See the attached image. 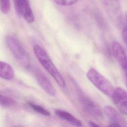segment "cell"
<instances>
[{
	"label": "cell",
	"instance_id": "1",
	"mask_svg": "<svg viewBox=\"0 0 127 127\" xmlns=\"http://www.w3.org/2000/svg\"><path fill=\"white\" fill-rule=\"evenodd\" d=\"M33 52L42 66L53 77L57 84L61 87L64 88L66 83L64 78L49 57L46 52L40 46L35 45L33 47Z\"/></svg>",
	"mask_w": 127,
	"mask_h": 127
},
{
	"label": "cell",
	"instance_id": "2",
	"mask_svg": "<svg viewBox=\"0 0 127 127\" xmlns=\"http://www.w3.org/2000/svg\"><path fill=\"white\" fill-rule=\"evenodd\" d=\"M5 42L16 61L22 67L28 68L30 65V60L28 53L16 37L13 35L6 36Z\"/></svg>",
	"mask_w": 127,
	"mask_h": 127
},
{
	"label": "cell",
	"instance_id": "3",
	"mask_svg": "<svg viewBox=\"0 0 127 127\" xmlns=\"http://www.w3.org/2000/svg\"><path fill=\"white\" fill-rule=\"evenodd\" d=\"M88 80L101 92L111 97L115 89L111 82L94 68H90L86 73Z\"/></svg>",
	"mask_w": 127,
	"mask_h": 127
},
{
	"label": "cell",
	"instance_id": "4",
	"mask_svg": "<svg viewBox=\"0 0 127 127\" xmlns=\"http://www.w3.org/2000/svg\"><path fill=\"white\" fill-rule=\"evenodd\" d=\"M78 100L81 107L86 114L95 118L102 117V110L94 101L82 94H79Z\"/></svg>",
	"mask_w": 127,
	"mask_h": 127
},
{
	"label": "cell",
	"instance_id": "5",
	"mask_svg": "<svg viewBox=\"0 0 127 127\" xmlns=\"http://www.w3.org/2000/svg\"><path fill=\"white\" fill-rule=\"evenodd\" d=\"M15 11L17 14L26 22L32 23L35 19L34 13L29 0H13Z\"/></svg>",
	"mask_w": 127,
	"mask_h": 127
},
{
	"label": "cell",
	"instance_id": "6",
	"mask_svg": "<svg viewBox=\"0 0 127 127\" xmlns=\"http://www.w3.org/2000/svg\"><path fill=\"white\" fill-rule=\"evenodd\" d=\"M111 97L120 113L127 116V91L122 87H117L115 88Z\"/></svg>",
	"mask_w": 127,
	"mask_h": 127
},
{
	"label": "cell",
	"instance_id": "7",
	"mask_svg": "<svg viewBox=\"0 0 127 127\" xmlns=\"http://www.w3.org/2000/svg\"><path fill=\"white\" fill-rule=\"evenodd\" d=\"M32 71L41 88L50 96H55L56 95V90L50 81L44 73L37 68H33Z\"/></svg>",
	"mask_w": 127,
	"mask_h": 127
},
{
	"label": "cell",
	"instance_id": "8",
	"mask_svg": "<svg viewBox=\"0 0 127 127\" xmlns=\"http://www.w3.org/2000/svg\"><path fill=\"white\" fill-rule=\"evenodd\" d=\"M105 114L110 120L111 123L110 126L126 127L127 122L123 116L113 107L107 105L104 108Z\"/></svg>",
	"mask_w": 127,
	"mask_h": 127
},
{
	"label": "cell",
	"instance_id": "9",
	"mask_svg": "<svg viewBox=\"0 0 127 127\" xmlns=\"http://www.w3.org/2000/svg\"><path fill=\"white\" fill-rule=\"evenodd\" d=\"M112 50L113 55L124 72L127 71V55L119 42L115 41L112 43Z\"/></svg>",
	"mask_w": 127,
	"mask_h": 127
},
{
	"label": "cell",
	"instance_id": "10",
	"mask_svg": "<svg viewBox=\"0 0 127 127\" xmlns=\"http://www.w3.org/2000/svg\"><path fill=\"white\" fill-rule=\"evenodd\" d=\"M101 3L109 14L112 16H118L120 11L119 0H100Z\"/></svg>",
	"mask_w": 127,
	"mask_h": 127
},
{
	"label": "cell",
	"instance_id": "11",
	"mask_svg": "<svg viewBox=\"0 0 127 127\" xmlns=\"http://www.w3.org/2000/svg\"><path fill=\"white\" fill-rule=\"evenodd\" d=\"M55 113L60 119L68 122L70 124L77 127H81V122L69 113L60 109H56L55 110Z\"/></svg>",
	"mask_w": 127,
	"mask_h": 127
},
{
	"label": "cell",
	"instance_id": "12",
	"mask_svg": "<svg viewBox=\"0 0 127 127\" xmlns=\"http://www.w3.org/2000/svg\"><path fill=\"white\" fill-rule=\"evenodd\" d=\"M15 73L12 67L8 63L0 62V76L5 80H11L14 77Z\"/></svg>",
	"mask_w": 127,
	"mask_h": 127
},
{
	"label": "cell",
	"instance_id": "13",
	"mask_svg": "<svg viewBox=\"0 0 127 127\" xmlns=\"http://www.w3.org/2000/svg\"><path fill=\"white\" fill-rule=\"evenodd\" d=\"M0 104L3 107L10 108L15 106L17 103L13 99L1 94L0 95Z\"/></svg>",
	"mask_w": 127,
	"mask_h": 127
},
{
	"label": "cell",
	"instance_id": "14",
	"mask_svg": "<svg viewBox=\"0 0 127 127\" xmlns=\"http://www.w3.org/2000/svg\"><path fill=\"white\" fill-rule=\"evenodd\" d=\"M28 104L31 109L39 114L45 116H50L51 115L50 113L48 111L40 105L35 104L32 102H28Z\"/></svg>",
	"mask_w": 127,
	"mask_h": 127
},
{
	"label": "cell",
	"instance_id": "15",
	"mask_svg": "<svg viewBox=\"0 0 127 127\" xmlns=\"http://www.w3.org/2000/svg\"><path fill=\"white\" fill-rule=\"evenodd\" d=\"M10 8V0H0V9L2 13L7 14Z\"/></svg>",
	"mask_w": 127,
	"mask_h": 127
},
{
	"label": "cell",
	"instance_id": "16",
	"mask_svg": "<svg viewBox=\"0 0 127 127\" xmlns=\"http://www.w3.org/2000/svg\"><path fill=\"white\" fill-rule=\"evenodd\" d=\"M56 3L63 6H67L75 3L78 0H53Z\"/></svg>",
	"mask_w": 127,
	"mask_h": 127
},
{
	"label": "cell",
	"instance_id": "17",
	"mask_svg": "<svg viewBox=\"0 0 127 127\" xmlns=\"http://www.w3.org/2000/svg\"><path fill=\"white\" fill-rule=\"evenodd\" d=\"M122 37L124 42L127 45V28H125L122 31Z\"/></svg>",
	"mask_w": 127,
	"mask_h": 127
},
{
	"label": "cell",
	"instance_id": "18",
	"mask_svg": "<svg viewBox=\"0 0 127 127\" xmlns=\"http://www.w3.org/2000/svg\"><path fill=\"white\" fill-rule=\"evenodd\" d=\"M88 124H89V126L90 127H98V126H99L98 125L96 124L95 123L92 122V121H90L89 122Z\"/></svg>",
	"mask_w": 127,
	"mask_h": 127
},
{
	"label": "cell",
	"instance_id": "19",
	"mask_svg": "<svg viewBox=\"0 0 127 127\" xmlns=\"http://www.w3.org/2000/svg\"><path fill=\"white\" fill-rule=\"evenodd\" d=\"M125 82H126V85L127 87V71L125 72Z\"/></svg>",
	"mask_w": 127,
	"mask_h": 127
}]
</instances>
